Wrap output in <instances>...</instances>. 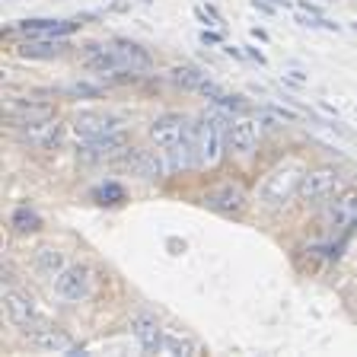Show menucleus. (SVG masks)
<instances>
[{
	"label": "nucleus",
	"instance_id": "1",
	"mask_svg": "<svg viewBox=\"0 0 357 357\" xmlns=\"http://www.w3.org/2000/svg\"><path fill=\"white\" fill-rule=\"evenodd\" d=\"M150 141L166 156L169 172L195 166V125H188V119L176 115V112L160 115V119L150 125Z\"/></svg>",
	"mask_w": 357,
	"mask_h": 357
},
{
	"label": "nucleus",
	"instance_id": "2",
	"mask_svg": "<svg viewBox=\"0 0 357 357\" xmlns=\"http://www.w3.org/2000/svg\"><path fill=\"white\" fill-rule=\"evenodd\" d=\"M233 119L223 112H211L195 121V166L211 169L220 163L223 150H227V134H230Z\"/></svg>",
	"mask_w": 357,
	"mask_h": 357
},
{
	"label": "nucleus",
	"instance_id": "3",
	"mask_svg": "<svg viewBox=\"0 0 357 357\" xmlns=\"http://www.w3.org/2000/svg\"><path fill=\"white\" fill-rule=\"evenodd\" d=\"M306 169L297 160H287L284 166H278L275 172H268L265 185H261V201L265 208H284L294 195H300V182H303Z\"/></svg>",
	"mask_w": 357,
	"mask_h": 357
},
{
	"label": "nucleus",
	"instance_id": "4",
	"mask_svg": "<svg viewBox=\"0 0 357 357\" xmlns=\"http://www.w3.org/2000/svg\"><path fill=\"white\" fill-rule=\"evenodd\" d=\"M3 310H7V319L20 332H36V328L48 326V316L38 310L36 300L16 287H3Z\"/></svg>",
	"mask_w": 357,
	"mask_h": 357
},
{
	"label": "nucleus",
	"instance_id": "5",
	"mask_svg": "<svg viewBox=\"0 0 357 357\" xmlns=\"http://www.w3.org/2000/svg\"><path fill=\"white\" fill-rule=\"evenodd\" d=\"M338 188H342V172L335 166H316V169H306L303 182H300V198L316 204V201L332 198Z\"/></svg>",
	"mask_w": 357,
	"mask_h": 357
},
{
	"label": "nucleus",
	"instance_id": "6",
	"mask_svg": "<svg viewBox=\"0 0 357 357\" xmlns=\"http://www.w3.org/2000/svg\"><path fill=\"white\" fill-rule=\"evenodd\" d=\"M89 287H93V278H89L86 265H67L58 278H54V290L58 297L67 303H80L89 297Z\"/></svg>",
	"mask_w": 357,
	"mask_h": 357
},
{
	"label": "nucleus",
	"instance_id": "7",
	"mask_svg": "<svg viewBox=\"0 0 357 357\" xmlns=\"http://www.w3.org/2000/svg\"><path fill=\"white\" fill-rule=\"evenodd\" d=\"M74 131H77V137H80V141H89V137H102V134L121 131V119H119V115H112V112L83 109V112H77Z\"/></svg>",
	"mask_w": 357,
	"mask_h": 357
},
{
	"label": "nucleus",
	"instance_id": "8",
	"mask_svg": "<svg viewBox=\"0 0 357 357\" xmlns=\"http://www.w3.org/2000/svg\"><path fill=\"white\" fill-rule=\"evenodd\" d=\"M128 153V137L121 131L115 134H102V137H89L83 141L80 156L86 163H102V160H125Z\"/></svg>",
	"mask_w": 357,
	"mask_h": 357
},
{
	"label": "nucleus",
	"instance_id": "9",
	"mask_svg": "<svg viewBox=\"0 0 357 357\" xmlns=\"http://www.w3.org/2000/svg\"><path fill=\"white\" fill-rule=\"evenodd\" d=\"M131 332L147 354H160V344H163L166 332H163V326H160V319H156L153 312H147V310L134 312L131 316Z\"/></svg>",
	"mask_w": 357,
	"mask_h": 357
},
{
	"label": "nucleus",
	"instance_id": "10",
	"mask_svg": "<svg viewBox=\"0 0 357 357\" xmlns=\"http://www.w3.org/2000/svg\"><path fill=\"white\" fill-rule=\"evenodd\" d=\"M109 48H112V54H115V64H119L121 74H147V70H153V58L144 52L141 45L115 42V45H109Z\"/></svg>",
	"mask_w": 357,
	"mask_h": 357
},
{
	"label": "nucleus",
	"instance_id": "11",
	"mask_svg": "<svg viewBox=\"0 0 357 357\" xmlns=\"http://www.w3.org/2000/svg\"><path fill=\"white\" fill-rule=\"evenodd\" d=\"M204 204H208L211 211H217V214H223V217H233V214H243L245 204H249V198H245V192H243L239 185L227 182V185H220V188H214V192H208Z\"/></svg>",
	"mask_w": 357,
	"mask_h": 357
},
{
	"label": "nucleus",
	"instance_id": "12",
	"mask_svg": "<svg viewBox=\"0 0 357 357\" xmlns=\"http://www.w3.org/2000/svg\"><path fill=\"white\" fill-rule=\"evenodd\" d=\"M26 338H29V344L32 348H38V351H54V354H83V351L54 326H42V328H36V332H26Z\"/></svg>",
	"mask_w": 357,
	"mask_h": 357
},
{
	"label": "nucleus",
	"instance_id": "13",
	"mask_svg": "<svg viewBox=\"0 0 357 357\" xmlns=\"http://www.w3.org/2000/svg\"><path fill=\"white\" fill-rule=\"evenodd\" d=\"M259 144V121L252 119H233L230 134H227V147L236 156H249Z\"/></svg>",
	"mask_w": 357,
	"mask_h": 357
},
{
	"label": "nucleus",
	"instance_id": "14",
	"mask_svg": "<svg viewBox=\"0 0 357 357\" xmlns=\"http://www.w3.org/2000/svg\"><path fill=\"white\" fill-rule=\"evenodd\" d=\"M80 22L74 20H22L16 26V32L29 38H61V36H70Z\"/></svg>",
	"mask_w": 357,
	"mask_h": 357
},
{
	"label": "nucleus",
	"instance_id": "15",
	"mask_svg": "<svg viewBox=\"0 0 357 357\" xmlns=\"http://www.w3.org/2000/svg\"><path fill=\"white\" fill-rule=\"evenodd\" d=\"M64 125L58 119H45V121H32V125H20V137L22 141L36 144V147H58Z\"/></svg>",
	"mask_w": 357,
	"mask_h": 357
},
{
	"label": "nucleus",
	"instance_id": "16",
	"mask_svg": "<svg viewBox=\"0 0 357 357\" xmlns=\"http://www.w3.org/2000/svg\"><path fill=\"white\" fill-rule=\"evenodd\" d=\"M7 115L13 119V125H32V121H45L54 119V105L48 102H26V99H16V102L7 105Z\"/></svg>",
	"mask_w": 357,
	"mask_h": 357
},
{
	"label": "nucleus",
	"instance_id": "17",
	"mask_svg": "<svg viewBox=\"0 0 357 357\" xmlns=\"http://www.w3.org/2000/svg\"><path fill=\"white\" fill-rule=\"evenodd\" d=\"M328 223H332V227L357 223V192H344L342 198L332 201V208H328Z\"/></svg>",
	"mask_w": 357,
	"mask_h": 357
},
{
	"label": "nucleus",
	"instance_id": "18",
	"mask_svg": "<svg viewBox=\"0 0 357 357\" xmlns=\"http://www.w3.org/2000/svg\"><path fill=\"white\" fill-rule=\"evenodd\" d=\"M36 268L42 271L45 278H58L61 271L67 268L64 252H61V249H38L36 252Z\"/></svg>",
	"mask_w": 357,
	"mask_h": 357
},
{
	"label": "nucleus",
	"instance_id": "19",
	"mask_svg": "<svg viewBox=\"0 0 357 357\" xmlns=\"http://www.w3.org/2000/svg\"><path fill=\"white\" fill-rule=\"evenodd\" d=\"M201 96H208L211 102H217V105H223V109H245V102H243V96H236V93H227V89H220L217 83H211V80H204L201 83V89H198Z\"/></svg>",
	"mask_w": 357,
	"mask_h": 357
},
{
	"label": "nucleus",
	"instance_id": "20",
	"mask_svg": "<svg viewBox=\"0 0 357 357\" xmlns=\"http://www.w3.org/2000/svg\"><path fill=\"white\" fill-rule=\"evenodd\" d=\"M67 45L61 42V38H32V42L22 45V54L26 58H54V54H61Z\"/></svg>",
	"mask_w": 357,
	"mask_h": 357
},
{
	"label": "nucleus",
	"instance_id": "21",
	"mask_svg": "<svg viewBox=\"0 0 357 357\" xmlns=\"http://www.w3.org/2000/svg\"><path fill=\"white\" fill-rule=\"evenodd\" d=\"M160 354H169V357H178V354H198V344H195L192 338H182V335L166 332V335H163V344H160Z\"/></svg>",
	"mask_w": 357,
	"mask_h": 357
},
{
	"label": "nucleus",
	"instance_id": "22",
	"mask_svg": "<svg viewBox=\"0 0 357 357\" xmlns=\"http://www.w3.org/2000/svg\"><path fill=\"white\" fill-rule=\"evenodd\" d=\"M10 223H13V230H20V233H36L38 227H42V217L29 208H16L13 214H10Z\"/></svg>",
	"mask_w": 357,
	"mask_h": 357
},
{
	"label": "nucleus",
	"instance_id": "23",
	"mask_svg": "<svg viewBox=\"0 0 357 357\" xmlns=\"http://www.w3.org/2000/svg\"><path fill=\"white\" fill-rule=\"evenodd\" d=\"M172 80L188 89H201V83L208 80V77L201 74V70H195V67H176V70H172Z\"/></svg>",
	"mask_w": 357,
	"mask_h": 357
},
{
	"label": "nucleus",
	"instance_id": "24",
	"mask_svg": "<svg viewBox=\"0 0 357 357\" xmlns=\"http://www.w3.org/2000/svg\"><path fill=\"white\" fill-rule=\"evenodd\" d=\"M96 198H105L102 204H119V201H125V188L119 182H105V185L96 188Z\"/></svg>",
	"mask_w": 357,
	"mask_h": 357
},
{
	"label": "nucleus",
	"instance_id": "25",
	"mask_svg": "<svg viewBox=\"0 0 357 357\" xmlns=\"http://www.w3.org/2000/svg\"><path fill=\"white\" fill-rule=\"evenodd\" d=\"M300 26H312V29H338V22H328L322 16H300Z\"/></svg>",
	"mask_w": 357,
	"mask_h": 357
},
{
	"label": "nucleus",
	"instance_id": "26",
	"mask_svg": "<svg viewBox=\"0 0 357 357\" xmlns=\"http://www.w3.org/2000/svg\"><path fill=\"white\" fill-rule=\"evenodd\" d=\"M70 93H74V96H99V93H102V86H89V83H77V86H70Z\"/></svg>",
	"mask_w": 357,
	"mask_h": 357
},
{
	"label": "nucleus",
	"instance_id": "27",
	"mask_svg": "<svg viewBox=\"0 0 357 357\" xmlns=\"http://www.w3.org/2000/svg\"><path fill=\"white\" fill-rule=\"evenodd\" d=\"M252 7H255V10H261V13H275V7H271L268 0H252Z\"/></svg>",
	"mask_w": 357,
	"mask_h": 357
},
{
	"label": "nucleus",
	"instance_id": "28",
	"mask_svg": "<svg viewBox=\"0 0 357 357\" xmlns=\"http://www.w3.org/2000/svg\"><path fill=\"white\" fill-rule=\"evenodd\" d=\"M201 42H204V45H217V42H220V36H217V32H201Z\"/></svg>",
	"mask_w": 357,
	"mask_h": 357
},
{
	"label": "nucleus",
	"instance_id": "29",
	"mask_svg": "<svg viewBox=\"0 0 357 357\" xmlns=\"http://www.w3.org/2000/svg\"><path fill=\"white\" fill-rule=\"evenodd\" d=\"M300 7H303L310 16H319V7H316V3H310V0H300Z\"/></svg>",
	"mask_w": 357,
	"mask_h": 357
},
{
	"label": "nucleus",
	"instance_id": "30",
	"mask_svg": "<svg viewBox=\"0 0 357 357\" xmlns=\"http://www.w3.org/2000/svg\"><path fill=\"white\" fill-rule=\"evenodd\" d=\"M249 58H252V61H259V64H265V54H261L259 48H249Z\"/></svg>",
	"mask_w": 357,
	"mask_h": 357
},
{
	"label": "nucleus",
	"instance_id": "31",
	"mask_svg": "<svg viewBox=\"0 0 357 357\" xmlns=\"http://www.w3.org/2000/svg\"><path fill=\"white\" fill-rule=\"evenodd\" d=\"M354 29H357V26H354Z\"/></svg>",
	"mask_w": 357,
	"mask_h": 357
}]
</instances>
